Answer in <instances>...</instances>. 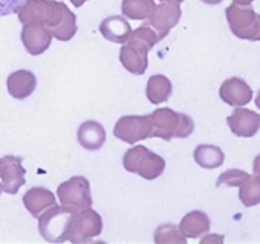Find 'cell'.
<instances>
[{
  "mask_svg": "<svg viewBox=\"0 0 260 244\" xmlns=\"http://www.w3.org/2000/svg\"><path fill=\"white\" fill-rule=\"evenodd\" d=\"M16 14L22 24H42L54 38L62 42L72 40L77 32L76 15L64 2L27 0Z\"/></svg>",
  "mask_w": 260,
  "mask_h": 244,
  "instance_id": "1",
  "label": "cell"
},
{
  "mask_svg": "<svg viewBox=\"0 0 260 244\" xmlns=\"http://www.w3.org/2000/svg\"><path fill=\"white\" fill-rule=\"evenodd\" d=\"M149 115L152 137H158L164 141H171L172 138H186L195 129L192 118L184 113H176L168 107H160Z\"/></svg>",
  "mask_w": 260,
  "mask_h": 244,
  "instance_id": "2",
  "label": "cell"
},
{
  "mask_svg": "<svg viewBox=\"0 0 260 244\" xmlns=\"http://www.w3.org/2000/svg\"><path fill=\"white\" fill-rule=\"evenodd\" d=\"M122 164L127 172L140 175L146 180L157 179L166 170V160L144 145L132 146L126 150Z\"/></svg>",
  "mask_w": 260,
  "mask_h": 244,
  "instance_id": "3",
  "label": "cell"
},
{
  "mask_svg": "<svg viewBox=\"0 0 260 244\" xmlns=\"http://www.w3.org/2000/svg\"><path fill=\"white\" fill-rule=\"evenodd\" d=\"M231 32L240 40L260 41V15L251 4L232 3L225 10Z\"/></svg>",
  "mask_w": 260,
  "mask_h": 244,
  "instance_id": "4",
  "label": "cell"
},
{
  "mask_svg": "<svg viewBox=\"0 0 260 244\" xmlns=\"http://www.w3.org/2000/svg\"><path fill=\"white\" fill-rule=\"evenodd\" d=\"M73 211L64 206L49 207L38 217L41 236L50 243H62L68 240V229Z\"/></svg>",
  "mask_w": 260,
  "mask_h": 244,
  "instance_id": "5",
  "label": "cell"
},
{
  "mask_svg": "<svg viewBox=\"0 0 260 244\" xmlns=\"http://www.w3.org/2000/svg\"><path fill=\"white\" fill-rule=\"evenodd\" d=\"M57 197L61 206L67 207L69 210L77 211L83 209H88L92 205L91 197V185L88 179L77 175L65 180L57 187Z\"/></svg>",
  "mask_w": 260,
  "mask_h": 244,
  "instance_id": "6",
  "label": "cell"
},
{
  "mask_svg": "<svg viewBox=\"0 0 260 244\" xmlns=\"http://www.w3.org/2000/svg\"><path fill=\"white\" fill-rule=\"evenodd\" d=\"M103 220L93 209H83L73 211L68 229V240L71 243H87L102 233Z\"/></svg>",
  "mask_w": 260,
  "mask_h": 244,
  "instance_id": "7",
  "label": "cell"
},
{
  "mask_svg": "<svg viewBox=\"0 0 260 244\" xmlns=\"http://www.w3.org/2000/svg\"><path fill=\"white\" fill-rule=\"evenodd\" d=\"M114 136L133 145L152 137V122L150 115H125L121 117L114 125Z\"/></svg>",
  "mask_w": 260,
  "mask_h": 244,
  "instance_id": "8",
  "label": "cell"
},
{
  "mask_svg": "<svg viewBox=\"0 0 260 244\" xmlns=\"http://www.w3.org/2000/svg\"><path fill=\"white\" fill-rule=\"evenodd\" d=\"M150 46L138 37L130 34L129 40L126 41L119 50V61L126 71L133 75L141 76L148 68V54Z\"/></svg>",
  "mask_w": 260,
  "mask_h": 244,
  "instance_id": "9",
  "label": "cell"
},
{
  "mask_svg": "<svg viewBox=\"0 0 260 244\" xmlns=\"http://www.w3.org/2000/svg\"><path fill=\"white\" fill-rule=\"evenodd\" d=\"M22 162L23 158L14 155H6L0 158V186L4 193L16 194L20 187L26 183V168H23Z\"/></svg>",
  "mask_w": 260,
  "mask_h": 244,
  "instance_id": "10",
  "label": "cell"
},
{
  "mask_svg": "<svg viewBox=\"0 0 260 244\" xmlns=\"http://www.w3.org/2000/svg\"><path fill=\"white\" fill-rule=\"evenodd\" d=\"M180 16H182V10L179 4L161 3L154 6L153 12L148 18V23L162 40L178 24Z\"/></svg>",
  "mask_w": 260,
  "mask_h": 244,
  "instance_id": "11",
  "label": "cell"
},
{
  "mask_svg": "<svg viewBox=\"0 0 260 244\" xmlns=\"http://www.w3.org/2000/svg\"><path fill=\"white\" fill-rule=\"evenodd\" d=\"M20 40L24 49L31 56H40L45 53L52 45L53 34L48 28L40 23L23 24Z\"/></svg>",
  "mask_w": 260,
  "mask_h": 244,
  "instance_id": "12",
  "label": "cell"
},
{
  "mask_svg": "<svg viewBox=\"0 0 260 244\" xmlns=\"http://www.w3.org/2000/svg\"><path fill=\"white\" fill-rule=\"evenodd\" d=\"M226 122L232 133L237 137H253L260 130V114L241 106L233 110V113L226 118Z\"/></svg>",
  "mask_w": 260,
  "mask_h": 244,
  "instance_id": "13",
  "label": "cell"
},
{
  "mask_svg": "<svg viewBox=\"0 0 260 244\" xmlns=\"http://www.w3.org/2000/svg\"><path fill=\"white\" fill-rule=\"evenodd\" d=\"M253 97V91L247 81L240 77H229L219 87V98L226 105L240 107L249 103Z\"/></svg>",
  "mask_w": 260,
  "mask_h": 244,
  "instance_id": "14",
  "label": "cell"
},
{
  "mask_svg": "<svg viewBox=\"0 0 260 244\" xmlns=\"http://www.w3.org/2000/svg\"><path fill=\"white\" fill-rule=\"evenodd\" d=\"M37 88V77L31 71L19 69L7 77L8 94L15 99L23 101L31 95Z\"/></svg>",
  "mask_w": 260,
  "mask_h": 244,
  "instance_id": "15",
  "label": "cell"
},
{
  "mask_svg": "<svg viewBox=\"0 0 260 244\" xmlns=\"http://www.w3.org/2000/svg\"><path fill=\"white\" fill-rule=\"evenodd\" d=\"M22 201L24 207L34 219H38L46 209L57 205L54 194L45 187H31L24 193Z\"/></svg>",
  "mask_w": 260,
  "mask_h": 244,
  "instance_id": "16",
  "label": "cell"
},
{
  "mask_svg": "<svg viewBox=\"0 0 260 244\" xmlns=\"http://www.w3.org/2000/svg\"><path fill=\"white\" fill-rule=\"evenodd\" d=\"M99 32L103 38L114 44H125L132 34V26L126 18L119 15L107 16L99 24Z\"/></svg>",
  "mask_w": 260,
  "mask_h": 244,
  "instance_id": "17",
  "label": "cell"
},
{
  "mask_svg": "<svg viewBox=\"0 0 260 244\" xmlns=\"http://www.w3.org/2000/svg\"><path fill=\"white\" fill-rule=\"evenodd\" d=\"M106 129L98 121L83 122L77 129V141L84 149L99 150L106 142Z\"/></svg>",
  "mask_w": 260,
  "mask_h": 244,
  "instance_id": "18",
  "label": "cell"
},
{
  "mask_svg": "<svg viewBox=\"0 0 260 244\" xmlns=\"http://www.w3.org/2000/svg\"><path fill=\"white\" fill-rule=\"evenodd\" d=\"M179 228L187 239H198L210 231V219L205 211L192 210L183 217Z\"/></svg>",
  "mask_w": 260,
  "mask_h": 244,
  "instance_id": "19",
  "label": "cell"
},
{
  "mask_svg": "<svg viewBox=\"0 0 260 244\" xmlns=\"http://www.w3.org/2000/svg\"><path fill=\"white\" fill-rule=\"evenodd\" d=\"M172 95V83L164 75H153L146 83V98L150 103H164Z\"/></svg>",
  "mask_w": 260,
  "mask_h": 244,
  "instance_id": "20",
  "label": "cell"
},
{
  "mask_svg": "<svg viewBox=\"0 0 260 244\" xmlns=\"http://www.w3.org/2000/svg\"><path fill=\"white\" fill-rule=\"evenodd\" d=\"M194 160L199 167L206 168V170H214L222 166L225 160V155L219 146L202 144L198 145L194 150Z\"/></svg>",
  "mask_w": 260,
  "mask_h": 244,
  "instance_id": "21",
  "label": "cell"
},
{
  "mask_svg": "<svg viewBox=\"0 0 260 244\" xmlns=\"http://www.w3.org/2000/svg\"><path fill=\"white\" fill-rule=\"evenodd\" d=\"M154 0H122V14L134 20L148 19L153 12Z\"/></svg>",
  "mask_w": 260,
  "mask_h": 244,
  "instance_id": "22",
  "label": "cell"
},
{
  "mask_svg": "<svg viewBox=\"0 0 260 244\" xmlns=\"http://www.w3.org/2000/svg\"><path fill=\"white\" fill-rule=\"evenodd\" d=\"M239 198L244 206L251 207L260 203V178L251 176L240 186Z\"/></svg>",
  "mask_w": 260,
  "mask_h": 244,
  "instance_id": "23",
  "label": "cell"
},
{
  "mask_svg": "<svg viewBox=\"0 0 260 244\" xmlns=\"http://www.w3.org/2000/svg\"><path fill=\"white\" fill-rule=\"evenodd\" d=\"M154 241L157 244H167V243H175V244H186L187 237L180 231V228L174 224H164L154 231Z\"/></svg>",
  "mask_w": 260,
  "mask_h": 244,
  "instance_id": "24",
  "label": "cell"
},
{
  "mask_svg": "<svg viewBox=\"0 0 260 244\" xmlns=\"http://www.w3.org/2000/svg\"><path fill=\"white\" fill-rule=\"evenodd\" d=\"M251 178V175L245 172L243 170H228L225 172L219 175L218 179H217V183H215V186L219 187L225 185V186H229V187H240L243 185L245 180Z\"/></svg>",
  "mask_w": 260,
  "mask_h": 244,
  "instance_id": "25",
  "label": "cell"
},
{
  "mask_svg": "<svg viewBox=\"0 0 260 244\" xmlns=\"http://www.w3.org/2000/svg\"><path fill=\"white\" fill-rule=\"evenodd\" d=\"M132 36L138 37V38H141L142 41H145L146 44L150 46V49L161 41V38L158 37L157 33L150 27V24L148 23V20H146L145 23H142L140 27L136 28L134 32H132Z\"/></svg>",
  "mask_w": 260,
  "mask_h": 244,
  "instance_id": "26",
  "label": "cell"
},
{
  "mask_svg": "<svg viewBox=\"0 0 260 244\" xmlns=\"http://www.w3.org/2000/svg\"><path fill=\"white\" fill-rule=\"evenodd\" d=\"M27 0H0V18L16 14Z\"/></svg>",
  "mask_w": 260,
  "mask_h": 244,
  "instance_id": "27",
  "label": "cell"
},
{
  "mask_svg": "<svg viewBox=\"0 0 260 244\" xmlns=\"http://www.w3.org/2000/svg\"><path fill=\"white\" fill-rule=\"evenodd\" d=\"M223 241V236L218 235H207L206 237H203L201 240V243H222Z\"/></svg>",
  "mask_w": 260,
  "mask_h": 244,
  "instance_id": "28",
  "label": "cell"
},
{
  "mask_svg": "<svg viewBox=\"0 0 260 244\" xmlns=\"http://www.w3.org/2000/svg\"><path fill=\"white\" fill-rule=\"evenodd\" d=\"M253 175L260 178V155H257L253 160Z\"/></svg>",
  "mask_w": 260,
  "mask_h": 244,
  "instance_id": "29",
  "label": "cell"
},
{
  "mask_svg": "<svg viewBox=\"0 0 260 244\" xmlns=\"http://www.w3.org/2000/svg\"><path fill=\"white\" fill-rule=\"evenodd\" d=\"M85 2H87V0H71V3H72L75 7H81Z\"/></svg>",
  "mask_w": 260,
  "mask_h": 244,
  "instance_id": "30",
  "label": "cell"
},
{
  "mask_svg": "<svg viewBox=\"0 0 260 244\" xmlns=\"http://www.w3.org/2000/svg\"><path fill=\"white\" fill-rule=\"evenodd\" d=\"M203 3L210 4V6H215V4H219L222 0H202Z\"/></svg>",
  "mask_w": 260,
  "mask_h": 244,
  "instance_id": "31",
  "label": "cell"
},
{
  "mask_svg": "<svg viewBox=\"0 0 260 244\" xmlns=\"http://www.w3.org/2000/svg\"><path fill=\"white\" fill-rule=\"evenodd\" d=\"M252 2H255V0H233V3L237 4H251Z\"/></svg>",
  "mask_w": 260,
  "mask_h": 244,
  "instance_id": "32",
  "label": "cell"
},
{
  "mask_svg": "<svg viewBox=\"0 0 260 244\" xmlns=\"http://www.w3.org/2000/svg\"><path fill=\"white\" fill-rule=\"evenodd\" d=\"M160 2H162V3H174V4H180L182 2H184V0H160Z\"/></svg>",
  "mask_w": 260,
  "mask_h": 244,
  "instance_id": "33",
  "label": "cell"
},
{
  "mask_svg": "<svg viewBox=\"0 0 260 244\" xmlns=\"http://www.w3.org/2000/svg\"><path fill=\"white\" fill-rule=\"evenodd\" d=\"M255 105H256V107H257V109L260 110V89H259V93H257V95H256Z\"/></svg>",
  "mask_w": 260,
  "mask_h": 244,
  "instance_id": "34",
  "label": "cell"
},
{
  "mask_svg": "<svg viewBox=\"0 0 260 244\" xmlns=\"http://www.w3.org/2000/svg\"><path fill=\"white\" fill-rule=\"evenodd\" d=\"M2 191H3V190H2V186H0V194H2Z\"/></svg>",
  "mask_w": 260,
  "mask_h": 244,
  "instance_id": "35",
  "label": "cell"
}]
</instances>
